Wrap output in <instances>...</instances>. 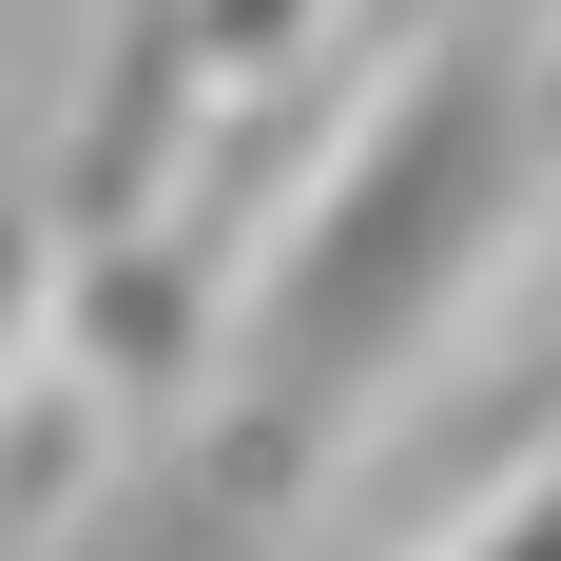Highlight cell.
Segmentation results:
<instances>
[{
	"label": "cell",
	"mask_w": 561,
	"mask_h": 561,
	"mask_svg": "<svg viewBox=\"0 0 561 561\" xmlns=\"http://www.w3.org/2000/svg\"><path fill=\"white\" fill-rule=\"evenodd\" d=\"M174 20H194V58H214V78H252V39H290L310 0H174Z\"/></svg>",
	"instance_id": "277c9868"
},
{
	"label": "cell",
	"mask_w": 561,
	"mask_h": 561,
	"mask_svg": "<svg viewBox=\"0 0 561 561\" xmlns=\"http://www.w3.org/2000/svg\"><path fill=\"white\" fill-rule=\"evenodd\" d=\"M446 561H561V446L523 465V484H504V523H465Z\"/></svg>",
	"instance_id": "3957f363"
},
{
	"label": "cell",
	"mask_w": 561,
	"mask_h": 561,
	"mask_svg": "<svg viewBox=\"0 0 561 561\" xmlns=\"http://www.w3.org/2000/svg\"><path fill=\"white\" fill-rule=\"evenodd\" d=\"M504 446H561V348H542V388H504L484 426H465V465H504Z\"/></svg>",
	"instance_id": "5b68a950"
},
{
	"label": "cell",
	"mask_w": 561,
	"mask_h": 561,
	"mask_svg": "<svg viewBox=\"0 0 561 561\" xmlns=\"http://www.w3.org/2000/svg\"><path fill=\"white\" fill-rule=\"evenodd\" d=\"M542 174H561V136H542V20H446V39L368 98V136L310 174V214L272 232V272L232 310V388L290 407L310 446H348V426L446 348V310L504 272V232L542 214Z\"/></svg>",
	"instance_id": "6da1fadb"
},
{
	"label": "cell",
	"mask_w": 561,
	"mask_h": 561,
	"mask_svg": "<svg viewBox=\"0 0 561 561\" xmlns=\"http://www.w3.org/2000/svg\"><path fill=\"white\" fill-rule=\"evenodd\" d=\"M39 290H58V214H39V174H0V407L39 368Z\"/></svg>",
	"instance_id": "7a4b0ae2"
},
{
	"label": "cell",
	"mask_w": 561,
	"mask_h": 561,
	"mask_svg": "<svg viewBox=\"0 0 561 561\" xmlns=\"http://www.w3.org/2000/svg\"><path fill=\"white\" fill-rule=\"evenodd\" d=\"M542 136H561V20H542Z\"/></svg>",
	"instance_id": "8992f818"
}]
</instances>
